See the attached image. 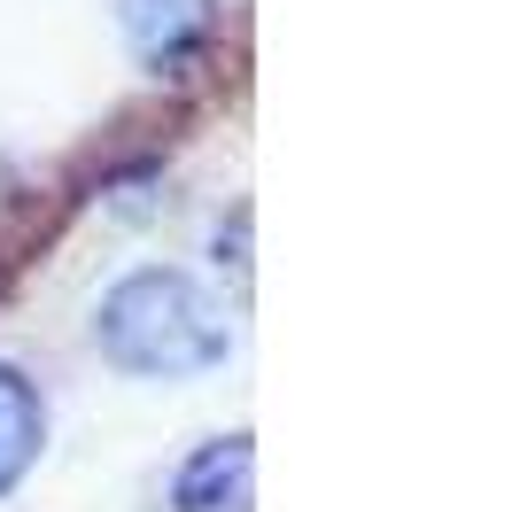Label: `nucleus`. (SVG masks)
Listing matches in <instances>:
<instances>
[{"mask_svg":"<svg viewBox=\"0 0 512 512\" xmlns=\"http://www.w3.org/2000/svg\"><path fill=\"white\" fill-rule=\"evenodd\" d=\"M94 350L125 381H202L233 357V311L179 264H132L94 303Z\"/></svg>","mask_w":512,"mask_h":512,"instance_id":"f257e3e1","label":"nucleus"},{"mask_svg":"<svg viewBox=\"0 0 512 512\" xmlns=\"http://www.w3.org/2000/svg\"><path fill=\"white\" fill-rule=\"evenodd\" d=\"M225 0H117V32H125V55L148 78H171V70L194 63V47L218 32Z\"/></svg>","mask_w":512,"mask_h":512,"instance_id":"f03ea898","label":"nucleus"},{"mask_svg":"<svg viewBox=\"0 0 512 512\" xmlns=\"http://www.w3.org/2000/svg\"><path fill=\"white\" fill-rule=\"evenodd\" d=\"M256 497V450L249 435H210L179 458L171 474V512H249Z\"/></svg>","mask_w":512,"mask_h":512,"instance_id":"7ed1b4c3","label":"nucleus"},{"mask_svg":"<svg viewBox=\"0 0 512 512\" xmlns=\"http://www.w3.org/2000/svg\"><path fill=\"white\" fill-rule=\"evenodd\" d=\"M39 450H47V396L16 357H0V497L39 466Z\"/></svg>","mask_w":512,"mask_h":512,"instance_id":"20e7f679","label":"nucleus"}]
</instances>
